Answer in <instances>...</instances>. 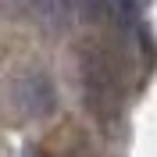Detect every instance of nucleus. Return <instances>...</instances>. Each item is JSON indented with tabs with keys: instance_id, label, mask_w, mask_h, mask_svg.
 <instances>
[{
	"instance_id": "f257e3e1",
	"label": "nucleus",
	"mask_w": 157,
	"mask_h": 157,
	"mask_svg": "<svg viewBox=\"0 0 157 157\" xmlns=\"http://www.w3.org/2000/svg\"><path fill=\"white\" fill-rule=\"evenodd\" d=\"M11 100L18 104L21 114L39 118V114H50V111H54V104H57V89H54L50 75H43V71H29V75H21L18 82H14Z\"/></svg>"
}]
</instances>
